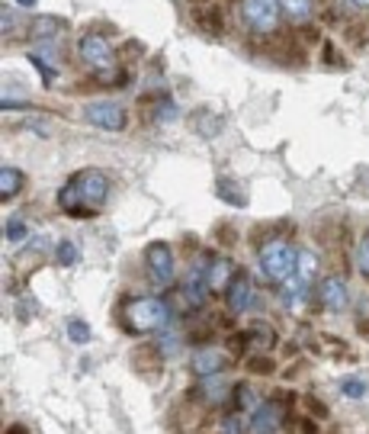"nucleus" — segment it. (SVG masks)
<instances>
[{"label":"nucleus","instance_id":"nucleus-1","mask_svg":"<svg viewBox=\"0 0 369 434\" xmlns=\"http://www.w3.org/2000/svg\"><path fill=\"white\" fill-rule=\"evenodd\" d=\"M122 325L129 335H154L170 325V306L160 296H135L126 302Z\"/></svg>","mask_w":369,"mask_h":434},{"label":"nucleus","instance_id":"nucleus-2","mask_svg":"<svg viewBox=\"0 0 369 434\" xmlns=\"http://www.w3.org/2000/svg\"><path fill=\"white\" fill-rule=\"evenodd\" d=\"M295 264H299V251L286 239H273L260 248V267L270 280L276 283H286L295 277Z\"/></svg>","mask_w":369,"mask_h":434},{"label":"nucleus","instance_id":"nucleus-3","mask_svg":"<svg viewBox=\"0 0 369 434\" xmlns=\"http://www.w3.org/2000/svg\"><path fill=\"white\" fill-rule=\"evenodd\" d=\"M145 267H148V277H151L154 287H170L174 283V248L168 245V241H151V245L145 248Z\"/></svg>","mask_w":369,"mask_h":434},{"label":"nucleus","instance_id":"nucleus-4","mask_svg":"<svg viewBox=\"0 0 369 434\" xmlns=\"http://www.w3.org/2000/svg\"><path fill=\"white\" fill-rule=\"evenodd\" d=\"M241 16L254 33H273L279 26V0H241Z\"/></svg>","mask_w":369,"mask_h":434},{"label":"nucleus","instance_id":"nucleus-5","mask_svg":"<svg viewBox=\"0 0 369 434\" xmlns=\"http://www.w3.org/2000/svg\"><path fill=\"white\" fill-rule=\"evenodd\" d=\"M84 120L90 122L93 129H103V132H122L129 122L126 110L119 103H110V100H93V103L84 106Z\"/></svg>","mask_w":369,"mask_h":434},{"label":"nucleus","instance_id":"nucleus-6","mask_svg":"<svg viewBox=\"0 0 369 434\" xmlns=\"http://www.w3.org/2000/svg\"><path fill=\"white\" fill-rule=\"evenodd\" d=\"M77 52H81V58H84L93 71H100V74H103V71L110 74V71L116 68V49L106 42L103 35H93V33L84 35L81 45H77Z\"/></svg>","mask_w":369,"mask_h":434},{"label":"nucleus","instance_id":"nucleus-7","mask_svg":"<svg viewBox=\"0 0 369 434\" xmlns=\"http://www.w3.org/2000/svg\"><path fill=\"white\" fill-rule=\"evenodd\" d=\"M273 344H276V331L264 322H254L251 329H244L241 335H238L235 348L241 350V354H247V358H264L266 350H273Z\"/></svg>","mask_w":369,"mask_h":434},{"label":"nucleus","instance_id":"nucleus-8","mask_svg":"<svg viewBox=\"0 0 369 434\" xmlns=\"http://www.w3.org/2000/svg\"><path fill=\"white\" fill-rule=\"evenodd\" d=\"M74 181H77V187H81L84 203L90 206V210H100L106 193H110V177H106L100 168H87V171H77Z\"/></svg>","mask_w":369,"mask_h":434},{"label":"nucleus","instance_id":"nucleus-9","mask_svg":"<svg viewBox=\"0 0 369 434\" xmlns=\"http://www.w3.org/2000/svg\"><path fill=\"white\" fill-rule=\"evenodd\" d=\"M283 418H286L283 402L270 399V402H264L257 412H251V421H247V434H273L279 425H283Z\"/></svg>","mask_w":369,"mask_h":434},{"label":"nucleus","instance_id":"nucleus-10","mask_svg":"<svg viewBox=\"0 0 369 434\" xmlns=\"http://www.w3.org/2000/svg\"><path fill=\"white\" fill-rule=\"evenodd\" d=\"M209 264L206 261H196L193 267H189L187 280H183V293H187V299L193 302V306H206V296H209Z\"/></svg>","mask_w":369,"mask_h":434},{"label":"nucleus","instance_id":"nucleus-11","mask_svg":"<svg viewBox=\"0 0 369 434\" xmlns=\"http://www.w3.org/2000/svg\"><path fill=\"white\" fill-rule=\"evenodd\" d=\"M251 299H254V283H251V277H247V273H238L235 280H231V287L225 290V306H228L231 315H241L244 309L251 306Z\"/></svg>","mask_w":369,"mask_h":434},{"label":"nucleus","instance_id":"nucleus-12","mask_svg":"<svg viewBox=\"0 0 369 434\" xmlns=\"http://www.w3.org/2000/svg\"><path fill=\"white\" fill-rule=\"evenodd\" d=\"M318 302L327 309V312H344V309H347L350 293H347V287H344L341 277H327V280H321Z\"/></svg>","mask_w":369,"mask_h":434},{"label":"nucleus","instance_id":"nucleus-13","mask_svg":"<svg viewBox=\"0 0 369 434\" xmlns=\"http://www.w3.org/2000/svg\"><path fill=\"white\" fill-rule=\"evenodd\" d=\"M225 364H228V358H225L222 350L216 348H206V350H196L193 360H189V367H193L196 377H218V373L225 370Z\"/></svg>","mask_w":369,"mask_h":434},{"label":"nucleus","instance_id":"nucleus-14","mask_svg":"<svg viewBox=\"0 0 369 434\" xmlns=\"http://www.w3.org/2000/svg\"><path fill=\"white\" fill-rule=\"evenodd\" d=\"M23 183H26V174H23L20 168H13V164H4V168H0V200L10 203L23 190Z\"/></svg>","mask_w":369,"mask_h":434},{"label":"nucleus","instance_id":"nucleus-15","mask_svg":"<svg viewBox=\"0 0 369 434\" xmlns=\"http://www.w3.org/2000/svg\"><path fill=\"white\" fill-rule=\"evenodd\" d=\"M228 392H235V389H231V383L225 377H202V383L196 386V396L206 402H222Z\"/></svg>","mask_w":369,"mask_h":434},{"label":"nucleus","instance_id":"nucleus-16","mask_svg":"<svg viewBox=\"0 0 369 434\" xmlns=\"http://www.w3.org/2000/svg\"><path fill=\"white\" fill-rule=\"evenodd\" d=\"M55 203H58V210L62 212H68V216H77V203H84V196H81V187H77V181L71 177L68 183H64L62 190H58V196H55Z\"/></svg>","mask_w":369,"mask_h":434},{"label":"nucleus","instance_id":"nucleus-17","mask_svg":"<svg viewBox=\"0 0 369 434\" xmlns=\"http://www.w3.org/2000/svg\"><path fill=\"white\" fill-rule=\"evenodd\" d=\"M209 287L212 290H228L231 287V261L228 258L209 261Z\"/></svg>","mask_w":369,"mask_h":434},{"label":"nucleus","instance_id":"nucleus-18","mask_svg":"<svg viewBox=\"0 0 369 434\" xmlns=\"http://www.w3.org/2000/svg\"><path fill=\"white\" fill-rule=\"evenodd\" d=\"M216 193L222 196L225 203L238 206V210H241V206H247V193H244V190L238 187V183H231L228 177H218V183H216Z\"/></svg>","mask_w":369,"mask_h":434},{"label":"nucleus","instance_id":"nucleus-19","mask_svg":"<svg viewBox=\"0 0 369 434\" xmlns=\"http://www.w3.org/2000/svg\"><path fill=\"white\" fill-rule=\"evenodd\" d=\"M315 273H318V258L312 251H299V264H295V280L299 283H312Z\"/></svg>","mask_w":369,"mask_h":434},{"label":"nucleus","instance_id":"nucleus-20","mask_svg":"<svg viewBox=\"0 0 369 434\" xmlns=\"http://www.w3.org/2000/svg\"><path fill=\"white\" fill-rule=\"evenodd\" d=\"M64 29L62 20H55V16H42V20H35V26L29 29V35L33 39H52V35H58Z\"/></svg>","mask_w":369,"mask_h":434},{"label":"nucleus","instance_id":"nucleus-21","mask_svg":"<svg viewBox=\"0 0 369 434\" xmlns=\"http://www.w3.org/2000/svg\"><path fill=\"white\" fill-rule=\"evenodd\" d=\"M231 396H235V402H238V409H241V412H257V409H260L257 392H254L247 383L235 386V392H231Z\"/></svg>","mask_w":369,"mask_h":434},{"label":"nucleus","instance_id":"nucleus-22","mask_svg":"<svg viewBox=\"0 0 369 434\" xmlns=\"http://www.w3.org/2000/svg\"><path fill=\"white\" fill-rule=\"evenodd\" d=\"M29 222L23 216H13V219H7V241L10 245H20V241H26L29 239Z\"/></svg>","mask_w":369,"mask_h":434},{"label":"nucleus","instance_id":"nucleus-23","mask_svg":"<svg viewBox=\"0 0 369 434\" xmlns=\"http://www.w3.org/2000/svg\"><path fill=\"white\" fill-rule=\"evenodd\" d=\"M279 7L293 16V20H308V13H312V0H279Z\"/></svg>","mask_w":369,"mask_h":434},{"label":"nucleus","instance_id":"nucleus-24","mask_svg":"<svg viewBox=\"0 0 369 434\" xmlns=\"http://www.w3.org/2000/svg\"><path fill=\"white\" fill-rule=\"evenodd\" d=\"M55 258H58V264L62 267H71V264H77V258H81V251H77V245L74 241H58V248H55Z\"/></svg>","mask_w":369,"mask_h":434},{"label":"nucleus","instance_id":"nucleus-25","mask_svg":"<svg viewBox=\"0 0 369 434\" xmlns=\"http://www.w3.org/2000/svg\"><path fill=\"white\" fill-rule=\"evenodd\" d=\"M68 338H71V341H74V344H87V341H90V325H87V322H81V319H71V322H68Z\"/></svg>","mask_w":369,"mask_h":434},{"label":"nucleus","instance_id":"nucleus-26","mask_svg":"<svg viewBox=\"0 0 369 434\" xmlns=\"http://www.w3.org/2000/svg\"><path fill=\"white\" fill-rule=\"evenodd\" d=\"M356 267H360L363 277H369V232L360 239V245H356Z\"/></svg>","mask_w":369,"mask_h":434},{"label":"nucleus","instance_id":"nucleus-27","mask_svg":"<svg viewBox=\"0 0 369 434\" xmlns=\"http://www.w3.org/2000/svg\"><path fill=\"white\" fill-rule=\"evenodd\" d=\"M341 392L347 399H363V396H366V383H363V379H344Z\"/></svg>","mask_w":369,"mask_h":434},{"label":"nucleus","instance_id":"nucleus-28","mask_svg":"<svg viewBox=\"0 0 369 434\" xmlns=\"http://www.w3.org/2000/svg\"><path fill=\"white\" fill-rule=\"evenodd\" d=\"M251 370H257V373H270V370H273V364H270V360H251Z\"/></svg>","mask_w":369,"mask_h":434},{"label":"nucleus","instance_id":"nucleus-29","mask_svg":"<svg viewBox=\"0 0 369 434\" xmlns=\"http://www.w3.org/2000/svg\"><path fill=\"white\" fill-rule=\"evenodd\" d=\"M0 16H4V35H10V33H13V13H10V10H4Z\"/></svg>","mask_w":369,"mask_h":434},{"label":"nucleus","instance_id":"nucleus-30","mask_svg":"<svg viewBox=\"0 0 369 434\" xmlns=\"http://www.w3.org/2000/svg\"><path fill=\"white\" fill-rule=\"evenodd\" d=\"M16 7H35V4H39V0H13Z\"/></svg>","mask_w":369,"mask_h":434},{"label":"nucleus","instance_id":"nucleus-31","mask_svg":"<svg viewBox=\"0 0 369 434\" xmlns=\"http://www.w3.org/2000/svg\"><path fill=\"white\" fill-rule=\"evenodd\" d=\"M7 434H29V431H26V428H20V425H13Z\"/></svg>","mask_w":369,"mask_h":434},{"label":"nucleus","instance_id":"nucleus-32","mask_svg":"<svg viewBox=\"0 0 369 434\" xmlns=\"http://www.w3.org/2000/svg\"><path fill=\"white\" fill-rule=\"evenodd\" d=\"M353 7H360V10H363V7H369V0H353Z\"/></svg>","mask_w":369,"mask_h":434}]
</instances>
